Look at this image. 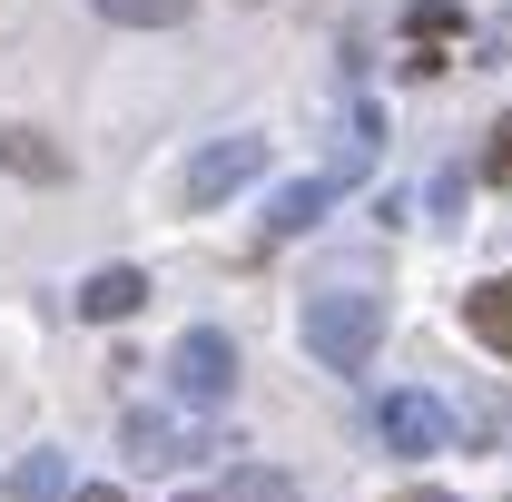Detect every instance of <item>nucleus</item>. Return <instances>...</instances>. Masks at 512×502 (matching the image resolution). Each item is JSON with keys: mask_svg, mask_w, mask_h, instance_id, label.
<instances>
[{"mask_svg": "<svg viewBox=\"0 0 512 502\" xmlns=\"http://www.w3.org/2000/svg\"><path fill=\"white\" fill-rule=\"evenodd\" d=\"M463 325H473V345L512 355V276H483V286L463 296Z\"/></svg>", "mask_w": 512, "mask_h": 502, "instance_id": "obj_9", "label": "nucleus"}, {"mask_svg": "<svg viewBox=\"0 0 512 502\" xmlns=\"http://www.w3.org/2000/svg\"><path fill=\"white\" fill-rule=\"evenodd\" d=\"M473 443H512V394H473Z\"/></svg>", "mask_w": 512, "mask_h": 502, "instance_id": "obj_13", "label": "nucleus"}, {"mask_svg": "<svg viewBox=\"0 0 512 502\" xmlns=\"http://www.w3.org/2000/svg\"><path fill=\"white\" fill-rule=\"evenodd\" d=\"M188 502H227V493H188Z\"/></svg>", "mask_w": 512, "mask_h": 502, "instance_id": "obj_17", "label": "nucleus"}, {"mask_svg": "<svg viewBox=\"0 0 512 502\" xmlns=\"http://www.w3.org/2000/svg\"><path fill=\"white\" fill-rule=\"evenodd\" d=\"M79 483H69V453H20L10 463V502H69Z\"/></svg>", "mask_w": 512, "mask_h": 502, "instance_id": "obj_10", "label": "nucleus"}, {"mask_svg": "<svg viewBox=\"0 0 512 502\" xmlns=\"http://www.w3.org/2000/svg\"><path fill=\"white\" fill-rule=\"evenodd\" d=\"M99 20H119V30H178L197 0H89Z\"/></svg>", "mask_w": 512, "mask_h": 502, "instance_id": "obj_11", "label": "nucleus"}, {"mask_svg": "<svg viewBox=\"0 0 512 502\" xmlns=\"http://www.w3.org/2000/svg\"><path fill=\"white\" fill-rule=\"evenodd\" d=\"M276 502H286V493H276Z\"/></svg>", "mask_w": 512, "mask_h": 502, "instance_id": "obj_18", "label": "nucleus"}, {"mask_svg": "<svg viewBox=\"0 0 512 502\" xmlns=\"http://www.w3.org/2000/svg\"><path fill=\"white\" fill-rule=\"evenodd\" d=\"M375 434H384V453H444L453 414L434 404V394H384V404H375Z\"/></svg>", "mask_w": 512, "mask_h": 502, "instance_id": "obj_4", "label": "nucleus"}, {"mask_svg": "<svg viewBox=\"0 0 512 502\" xmlns=\"http://www.w3.org/2000/svg\"><path fill=\"white\" fill-rule=\"evenodd\" d=\"M404 30H414V40H424V60H434V40L463 30V10H453V0H414V10H404Z\"/></svg>", "mask_w": 512, "mask_h": 502, "instance_id": "obj_12", "label": "nucleus"}, {"mask_svg": "<svg viewBox=\"0 0 512 502\" xmlns=\"http://www.w3.org/2000/svg\"><path fill=\"white\" fill-rule=\"evenodd\" d=\"M128 463H148V473H178V463H197L207 453V434L197 424H178V414H128Z\"/></svg>", "mask_w": 512, "mask_h": 502, "instance_id": "obj_5", "label": "nucleus"}, {"mask_svg": "<svg viewBox=\"0 0 512 502\" xmlns=\"http://www.w3.org/2000/svg\"><path fill=\"white\" fill-rule=\"evenodd\" d=\"M69 502H128V493H109V483H79V493H69Z\"/></svg>", "mask_w": 512, "mask_h": 502, "instance_id": "obj_15", "label": "nucleus"}, {"mask_svg": "<svg viewBox=\"0 0 512 502\" xmlns=\"http://www.w3.org/2000/svg\"><path fill=\"white\" fill-rule=\"evenodd\" d=\"M325 207H335V178H296V188L266 197V247H286V237H306Z\"/></svg>", "mask_w": 512, "mask_h": 502, "instance_id": "obj_8", "label": "nucleus"}, {"mask_svg": "<svg viewBox=\"0 0 512 502\" xmlns=\"http://www.w3.org/2000/svg\"><path fill=\"white\" fill-rule=\"evenodd\" d=\"M0 168H10V178H30V188H60V178H69V148L50 138V128L10 119V128H0Z\"/></svg>", "mask_w": 512, "mask_h": 502, "instance_id": "obj_6", "label": "nucleus"}, {"mask_svg": "<svg viewBox=\"0 0 512 502\" xmlns=\"http://www.w3.org/2000/svg\"><path fill=\"white\" fill-rule=\"evenodd\" d=\"M375 345H384V296H365V286H316L306 296V355L325 375H365Z\"/></svg>", "mask_w": 512, "mask_h": 502, "instance_id": "obj_1", "label": "nucleus"}, {"mask_svg": "<svg viewBox=\"0 0 512 502\" xmlns=\"http://www.w3.org/2000/svg\"><path fill=\"white\" fill-rule=\"evenodd\" d=\"M266 168V138H207L188 158V207H217V197H237Z\"/></svg>", "mask_w": 512, "mask_h": 502, "instance_id": "obj_3", "label": "nucleus"}, {"mask_svg": "<svg viewBox=\"0 0 512 502\" xmlns=\"http://www.w3.org/2000/svg\"><path fill=\"white\" fill-rule=\"evenodd\" d=\"M168 384H178V404L217 414V404L237 394V345H227V325H188L178 355H168Z\"/></svg>", "mask_w": 512, "mask_h": 502, "instance_id": "obj_2", "label": "nucleus"}, {"mask_svg": "<svg viewBox=\"0 0 512 502\" xmlns=\"http://www.w3.org/2000/svg\"><path fill=\"white\" fill-rule=\"evenodd\" d=\"M394 502H453V493H434V483H414V493H394Z\"/></svg>", "mask_w": 512, "mask_h": 502, "instance_id": "obj_16", "label": "nucleus"}, {"mask_svg": "<svg viewBox=\"0 0 512 502\" xmlns=\"http://www.w3.org/2000/svg\"><path fill=\"white\" fill-rule=\"evenodd\" d=\"M483 178H503V188H512V119L493 128V148H483Z\"/></svg>", "mask_w": 512, "mask_h": 502, "instance_id": "obj_14", "label": "nucleus"}, {"mask_svg": "<svg viewBox=\"0 0 512 502\" xmlns=\"http://www.w3.org/2000/svg\"><path fill=\"white\" fill-rule=\"evenodd\" d=\"M69 306L89 315V325H128V315L148 306V276H138V266H99V276H79Z\"/></svg>", "mask_w": 512, "mask_h": 502, "instance_id": "obj_7", "label": "nucleus"}]
</instances>
